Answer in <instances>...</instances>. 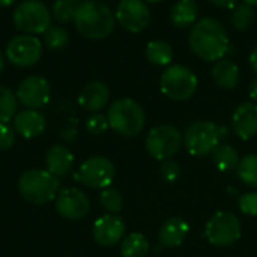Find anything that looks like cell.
<instances>
[{"mask_svg": "<svg viewBox=\"0 0 257 257\" xmlns=\"http://www.w3.org/2000/svg\"><path fill=\"white\" fill-rule=\"evenodd\" d=\"M188 45L191 51L205 62H218L226 57L230 50V41L224 26L215 18L199 20L190 35Z\"/></svg>", "mask_w": 257, "mask_h": 257, "instance_id": "cell-1", "label": "cell"}, {"mask_svg": "<svg viewBox=\"0 0 257 257\" xmlns=\"http://www.w3.org/2000/svg\"><path fill=\"white\" fill-rule=\"evenodd\" d=\"M72 21L83 38L98 41L111 35L116 17L107 5L96 0H83L77 8Z\"/></svg>", "mask_w": 257, "mask_h": 257, "instance_id": "cell-2", "label": "cell"}, {"mask_svg": "<svg viewBox=\"0 0 257 257\" xmlns=\"http://www.w3.org/2000/svg\"><path fill=\"white\" fill-rule=\"evenodd\" d=\"M107 120L110 128L117 134L123 137H134L143 131L146 116L137 101L131 98H122L110 105L107 111Z\"/></svg>", "mask_w": 257, "mask_h": 257, "instance_id": "cell-3", "label": "cell"}, {"mask_svg": "<svg viewBox=\"0 0 257 257\" xmlns=\"http://www.w3.org/2000/svg\"><path fill=\"white\" fill-rule=\"evenodd\" d=\"M18 191L27 202L44 205L57 197L59 178L48 170H26L18 179Z\"/></svg>", "mask_w": 257, "mask_h": 257, "instance_id": "cell-4", "label": "cell"}, {"mask_svg": "<svg viewBox=\"0 0 257 257\" xmlns=\"http://www.w3.org/2000/svg\"><path fill=\"white\" fill-rule=\"evenodd\" d=\"M227 137V128L220 126L215 122L197 120L193 122L184 134V143L187 151L194 157H205Z\"/></svg>", "mask_w": 257, "mask_h": 257, "instance_id": "cell-5", "label": "cell"}, {"mask_svg": "<svg viewBox=\"0 0 257 257\" xmlns=\"http://www.w3.org/2000/svg\"><path fill=\"white\" fill-rule=\"evenodd\" d=\"M199 80L196 74L184 65H172L166 68L160 78L161 92L173 101H187L197 90Z\"/></svg>", "mask_w": 257, "mask_h": 257, "instance_id": "cell-6", "label": "cell"}, {"mask_svg": "<svg viewBox=\"0 0 257 257\" xmlns=\"http://www.w3.org/2000/svg\"><path fill=\"white\" fill-rule=\"evenodd\" d=\"M51 18V11L41 0H24L14 11L15 27L27 35H44Z\"/></svg>", "mask_w": 257, "mask_h": 257, "instance_id": "cell-7", "label": "cell"}, {"mask_svg": "<svg viewBox=\"0 0 257 257\" xmlns=\"http://www.w3.org/2000/svg\"><path fill=\"white\" fill-rule=\"evenodd\" d=\"M239 218L227 211L217 212L209 218L205 227V238L215 247H229L241 238Z\"/></svg>", "mask_w": 257, "mask_h": 257, "instance_id": "cell-8", "label": "cell"}, {"mask_svg": "<svg viewBox=\"0 0 257 257\" xmlns=\"http://www.w3.org/2000/svg\"><path fill=\"white\" fill-rule=\"evenodd\" d=\"M184 136L178 128L169 123L154 126L146 136L148 152L160 161L172 158L181 148Z\"/></svg>", "mask_w": 257, "mask_h": 257, "instance_id": "cell-9", "label": "cell"}, {"mask_svg": "<svg viewBox=\"0 0 257 257\" xmlns=\"http://www.w3.org/2000/svg\"><path fill=\"white\" fill-rule=\"evenodd\" d=\"M6 59L18 68L35 65L42 56V42L35 35H17L6 45Z\"/></svg>", "mask_w": 257, "mask_h": 257, "instance_id": "cell-10", "label": "cell"}, {"mask_svg": "<svg viewBox=\"0 0 257 257\" xmlns=\"http://www.w3.org/2000/svg\"><path fill=\"white\" fill-rule=\"evenodd\" d=\"M75 179L90 188H108L114 179V164L101 155L90 157L80 166Z\"/></svg>", "mask_w": 257, "mask_h": 257, "instance_id": "cell-11", "label": "cell"}, {"mask_svg": "<svg viewBox=\"0 0 257 257\" xmlns=\"http://www.w3.org/2000/svg\"><path fill=\"white\" fill-rule=\"evenodd\" d=\"M114 17L116 21L131 33H140L151 21V12L145 0H120Z\"/></svg>", "mask_w": 257, "mask_h": 257, "instance_id": "cell-12", "label": "cell"}, {"mask_svg": "<svg viewBox=\"0 0 257 257\" xmlns=\"http://www.w3.org/2000/svg\"><path fill=\"white\" fill-rule=\"evenodd\" d=\"M17 99L27 108L38 110L48 104L51 96V87L47 78L41 75L26 77L17 87Z\"/></svg>", "mask_w": 257, "mask_h": 257, "instance_id": "cell-13", "label": "cell"}, {"mask_svg": "<svg viewBox=\"0 0 257 257\" xmlns=\"http://www.w3.org/2000/svg\"><path fill=\"white\" fill-rule=\"evenodd\" d=\"M56 200L57 212L66 220H80L90 211V200L78 188H65L59 191Z\"/></svg>", "mask_w": 257, "mask_h": 257, "instance_id": "cell-14", "label": "cell"}, {"mask_svg": "<svg viewBox=\"0 0 257 257\" xmlns=\"http://www.w3.org/2000/svg\"><path fill=\"white\" fill-rule=\"evenodd\" d=\"M125 235V223L120 217L108 214L99 217L93 224V239L102 247L116 245Z\"/></svg>", "mask_w": 257, "mask_h": 257, "instance_id": "cell-15", "label": "cell"}, {"mask_svg": "<svg viewBox=\"0 0 257 257\" xmlns=\"http://www.w3.org/2000/svg\"><path fill=\"white\" fill-rule=\"evenodd\" d=\"M232 128L233 133L242 139L250 140L257 134V104L256 102H244L241 104L232 116Z\"/></svg>", "mask_w": 257, "mask_h": 257, "instance_id": "cell-16", "label": "cell"}, {"mask_svg": "<svg viewBox=\"0 0 257 257\" xmlns=\"http://www.w3.org/2000/svg\"><path fill=\"white\" fill-rule=\"evenodd\" d=\"M47 126L45 117L38 110L26 108L15 114L14 130L24 139H35L44 133Z\"/></svg>", "mask_w": 257, "mask_h": 257, "instance_id": "cell-17", "label": "cell"}, {"mask_svg": "<svg viewBox=\"0 0 257 257\" xmlns=\"http://www.w3.org/2000/svg\"><path fill=\"white\" fill-rule=\"evenodd\" d=\"M108 98H110V92H108V87L104 83H101V81H90L80 92L78 104L84 110L96 113V111L102 110L107 105Z\"/></svg>", "mask_w": 257, "mask_h": 257, "instance_id": "cell-18", "label": "cell"}, {"mask_svg": "<svg viewBox=\"0 0 257 257\" xmlns=\"http://www.w3.org/2000/svg\"><path fill=\"white\" fill-rule=\"evenodd\" d=\"M188 230H190V226L187 224L185 220L179 217H173V218H169L161 226L158 232V238H160L161 245L167 248H173V247H179L185 241Z\"/></svg>", "mask_w": 257, "mask_h": 257, "instance_id": "cell-19", "label": "cell"}, {"mask_svg": "<svg viewBox=\"0 0 257 257\" xmlns=\"http://www.w3.org/2000/svg\"><path fill=\"white\" fill-rule=\"evenodd\" d=\"M74 163V155L72 152L63 146V145H54L48 149L45 155V166L50 173H53L57 178L65 176Z\"/></svg>", "mask_w": 257, "mask_h": 257, "instance_id": "cell-20", "label": "cell"}, {"mask_svg": "<svg viewBox=\"0 0 257 257\" xmlns=\"http://www.w3.org/2000/svg\"><path fill=\"white\" fill-rule=\"evenodd\" d=\"M211 75H212L214 83L218 87L226 89V90L235 89L238 86L239 77H241L238 65L229 59H221V60L215 62L212 66Z\"/></svg>", "mask_w": 257, "mask_h": 257, "instance_id": "cell-21", "label": "cell"}, {"mask_svg": "<svg viewBox=\"0 0 257 257\" xmlns=\"http://www.w3.org/2000/svg\"><path fill=\"white\" fill-rule=\"evenodd\" d=\"M199 6L196 0H178L170 11V20L173 26L179 29L191 27L197 23Z\"/></svg>", "mask_w": 257, "mask_h": 257, "instance_id": "cell-22", "label": "cell"}, {"mask_svg": "<svg viewBox=\"0 0 257 257\" xmlns=\"http://www.w3.org/2000/svg\"><path fill=\"white\" fill-rule=\"evenodd\" d=\"M212 160L220 172H230L238 167L241 158L232 145H218L212 151Z\"/></svg>", "mask_w": 257, "mask_h": 257, "instance_id": "cell-23", "label": "cell"}, {"mask_svg": "<svg viewBox=\"0 0 257 257\" xmlns=\"http://www.w3.org/2000/svg\"><path fill=\"white\" fill-rule=\"evenodd\" d=\"M146 57L155 66H167L173 59V50L169 42L155 39L146 45Z\"/></svg>", "mask_w": 257, "mask_h": 257, "instance_id": "cell-24", "label": "cell"}, {"mask_svg": "<svg viewBox=\"0 0 257 257\" xmlns=\"http://www.w3.org/2000/svg\"><path fill=\"white\" fill-rule=\"evenodd\" d=\"M149 253V241L142 233H130L120 244L122 257H146Z\"/></svg>", "mask_w": 257, "mask_h": 257, "instance_id": "cell-25", "label": "cell"}, {"mask_svg": "<svg viewBox=\"0 0 257 257\" xmlns=\"http://www.w3.org/2000/svg\"><path fill=\"white\" fill-rule=\"evenodd\" d=\"M17 110H18L17 95L11 89L0 86V123H8L11 119H14Z\"/></svg>", "mask_w": 257, "mask_h": 257, "instance_id": "cell-26", "label": "cell"}, {"mask_svg": "<svg viewBox=\"0 0 257 257\" xmlns=\"http://www.w3.org/2000/svg\"><path fill=\"white\" fill-rule=\"evenodd\" d=\"M236 172L245 185L257 188V154H248L241 158Z\"/></svg>", "mask_w": 257, "mask_h": 257, "instance_id": "cell-27", "label": "cell"}, {"mask_svg": "<svg viewBox=\"0 0 257 257\" xmlns=\"http://www.w3.org/2000/svg\"><path fill=\"white\" fill-rule=\"evenodd\" d=\"M254 17H256L254 6H251L248 3H241V5H236L235 9H233L232 24H233V27L236 30L244 32V30H247L253 24Z\"/></svg>", "mask_w": 257, "mask_h": 257, "instance_id": "cell-28", "label": "cell"}, {"mask_svg": "<svg viewBox=\"0 0 257 257\" xmlns=\"http://www.w3.org/2000/svg\"><path fill=\"white\" fill-rule=\"evenodd\" d=\"M42 39L50 50H62L69 42V33L62 26H50L42 35Z\"/></svg>", "mask_w": 257, "mask_h": 257, "instance_id": "cell-29", "label": "cell"}, {"mask_svg": "<svg viewBox=\"0 0 257 257\" xmlns=\"http://www.w3.org/2000/svg\"><path fill=\"white\" fill-rule=\"evenodd\" d=\"M83 0H54L51 15L59 21V23H68L74 20L75 11L80 6Z\"/></svg>", "mask_w": 257, "mask_h": 257, "instance_id": "cell-30", "label": "cell"}, {"mask_svg": "<svg viewBox=\"0 0 257 257\" xmlns=\"http://www.w3.org/2000/svg\"><path fill=\"white\" fill-rule=\"evenodd\" d=\"M99 203L101 206L110 212V214H119L123 208V199L122 194L114 190V188H104L101 196H99Z\"/></svg>", "mask_w": 257, "mask_h": 257, "instance_id": "cell-31", "label": "cell"}, {"mask_svg": "<svg viewBox=\"0 0 257 257\" xmlns=\"http://www.w3.org/2000/svg\"><path fill=\"white\" fill-rule=\"evenodd\" d=\"M107 128H110L108 120H107V116H104L101 113H93L86 120V130L90 134H93V136H98V134L105 133Z\"/></svg>", "mask_w": 257, "mask_h": 257, "instance_id": "cell-32", "label": "cell"}, {"mask_svg": "<svg viewBox=\"0 0 257 257\" xmlns=\"http://www.w3.org/2000/svg\"><path fill=\"white\" fill-rule=\"evenodd\" d=\"M160 175L164 181L173 182L181 175V166L176 161H173L172 158L164 160V161H161V166H160Z\"/></svg>", "mask_w": 257, "mask_h": 257, "instance_id": "cell-33", "label": "cell"}, {"mask_svg": "<svg viewBox=\"0 0 257 257\" xmlns=\"http://www.w3.org/2000/svg\"><path fill=\"white\" fill-rule=\"evenodd\" d=\"M239 209L251 217L257 215V193H245L239 197Z\"/></svg>", "mask_w": 257, "mask_h": 257, "instance_id": "cell-34", "label": "cell"}, {"mask_svg": "<svg viewBox=\"0 0 257 257\" xmlns=\"http://www.w3.org/2000/svg\"><path fill=\"white\" fill-rule=\"evenodd\" d=\"M15 142V130L9 123H0V151H8Z\"/></svg>", "mask_w": 257, "mask_h": 257, "instance_id": "cell-35", "label": "cell"}, {"mask_svg": "<svg viewBox=\"0 0 257 257\" xmlns=\"http://www.w3.org/2000/svg\"><path fill=\"white\" fill-rule=\"evenodd\" d=\"M212 5H215L217 8H224V9H233L236 6L238 0H209Z\"/></svg>", "mask_w": 257, "mask_h": 257, "instance_id": "cell-36", "label": "cell"}, {"mask_svg": "<svg viewBox=\"0 0 257 257\" xmlns=\"http://www.w3.org/2000/svg\"><path fill=\"white\" fill-rule=\"evenodd\" d=\"M248 95H250V98H251L253 101H256L257 102V78H254V80L251 81V84H250V87H248Z\"/></svg>", "mask_w": 257, "mask_h": 257, "instance_id": "cell-37", "label": "cell"}, {"mask_svg": "<svg viewBox=\"0 0 257 257\" xmlns=\"http://www.w3.org/2000/svg\"><path fill=\"white\" fill-rule=\"evenodd\" d=\"M250 65H251L253 71L257 74V47L251 51V54H250Z\"/></svg>", "mask_w": 257, "mask_h": 257, "instance_id": "cell-38", "label": "cell"}, {"mask_svg": "<svg viewBox=\"0 0 257 257\" xmlns=\"http://www.w3.org/2000/svg\"><path fill=\"white\" fill-rule=\"evenodd\" d=\"M14 3H15V0H0V8H9Z\"/></svg>", "mask_w": 257, "mask_h": 257, "instance_id": "cell-39", "label": "cell"}, {"mask_svg": "<svg viewBox=\"0 0 257 257\" xmlns=\"http://www.w3.org/2000/svg\"><path fill=\"white\" fill-rule=\"evenodd\" d=\"M3 68H5V57H3V54H2V51H0V74H2V71H3Z\"/></svg>", "mask_w": 257, "mask_h": 257, "instance_id": "cell-40", "label": "cell"}, {"mask_svg": "<svg viewBox=\"0 0 257 257\" xmlns=\"http://www.w3.org/2000/svg\"><path fill=\"white\" fill-rule=\"evenodd\" d=\"M244 3H248V5H251V6H257V0H244Z\"/></svg>", "mask_w": 257, "mask_h": 257, "instance_id": "cell-41", "label": "cell"}, {"mask_svg": "<svg viewBox=\"0 0 257 257\" xmlns=\"http://www.w3.org/2000/svg\"><path fill=\"white\" fill-rule=\"evenodd\" d=\"M145 2H148V3H160L163 0H145Z\"/></svg>", "mask_w": 257, "mask_h": 257, "instance_id": "cell-42", "label": "cell"}]
</instances>
